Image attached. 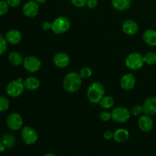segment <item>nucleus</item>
I'll list each match as a JSON object with an SVG mask.
<instances>
[{
  "label": "nucleus",
  "mask_w": 156,
  "mask_h": 156,
  "mask_svg": "<svg viewBox=\"0 0 156 156\" xmlns=\"http://www.w3.org/2000/svg\"><path fill=\"white\" fill-rule=\"evenodd\" d=\"M82 79L77 72L67 73L63 79V88L67 92L75 93L78 91L82 85Z\"/></svg>",
  "instance_id": "f257e3e1"
},
{
  "label": "nucleus",
  "mask_w": 156,
  "mask_h": 156,
  "mask_svg": "<svg viewBox=\"0 0 156 156\" xmlns=\"http://www.w3.org/2000/svg\"><path fill=\"white\" fill-rule=\"evenodd\" d=\"M105 94V87L100 82H93L87 89V97L91 103L99 104Z\"/></svg>",
  "instance_id": "f03ea898"
},
{
  "label": "nucleus",
  "mask_w": 156,
  "mask_h": 156,
  "mask_svg": "<svg viewBox=\"0 0 156 156\" xmlns=\"http://www.w3.org/2000/svg\"><path fill=\"white\" fill-rule=\"evenodd\" d=\"M24 85L22 78L11 81L7 85L5 88L6 94L11 98H18L24 93Z\"/></svg>",
  "instance_id": "7ed1b4c3"
},
{
  "label": "nucleus",
  "mask_w": 156,
  "mask_h": 156,
  "mask_svg": "<svg viewBox=\"0 0 156 156\" xmlns=\"http://www.w3.org/2000/svg\"><path fill=\"white\" fill-rule=\"evenodd\" d=\"M71 27L69 19L65 16H60L54 19L52 22L51 30L56 34H62L68 31Z\"/></svg>",
  "instance_id": "20e7f679"
},
{
  "label": "nucleus",
  "mask_w": 156,
  "mask_h": 156,
  "mask_svg": "<svg viewBox=\"0 0 156 156\" xmlns=\"http://www.w3.org/2000/svg\"><path fill=\"white\" fill-rule=\"evenodd\" d=\"M144 63L145 62L143 56L141 53H136V52L130 53L125 60L126 66L132 71H136V70L141 69L144 65Z\"/></svg>",
  "instance_id": "39448f33"
},
{
  "label": "nucleus",
  "mask_w": 156,
  "mask_h": 156,
  "mask_svg": "<svg viewBox=\"0 0 156 156\" xmlns=\"http://www.w3.org/2000/svg\"><path fill=\"white\" fill-rule=\"evenodd\" d=\"M112 120L117 123H126L131 115L130 111L125 107H117L111 111Z\"/></svg>",
  "instance_id": "423d86ee"
},
{
  "label": "nucleus",
  "mask_w": 156,
  "mask_h": 156,
  "mask_svg": "<svg viewBox=\"0 0 156 156\" xmlns=\"http://www.w3.org/2000/svg\"><path fill=\"white\" fill-rule=\"evenodd\" d=\"M23 66L24 69L30 73H37L41 67V61L35 56H27L24 59Z\"/></svg>",
  "instance_id": "0eeeda50"
},
{
  "label": "nucleus",
  "mask_w": 156,
  "mask_h": 156,
  "mask_svg": "<svg viewBox=\"0 0 156 156\" xmlns=\"http://www.w3.org/2000/svg\"><path fill=\"white\" fill-rule=\"evenodd\" d=\"M21 136L23 142L29 146L35 144L38 140V135L36 130L30 126H24L23 128L21 133Z\"/></svg>",
  "instance_id": "6e6552de"
},
{
  "label": "nucleus",
  "mask_w": 156,
  "mask_h": 156,
  "mask_svg": "<svg viewBox=\"0 0 156 156\" xmlns=\"http://www.w3.org/2000/svg\"><path fill=\"white\" fill-rule=\"evenodd\" d=\"M6 125L8 128L12 131H16L21 129L23 126V119L18 113H12L6 119Z\"/></svg>",
  "instance_id": "1a4fd4ad"
},
{
  "label": "nucleus",
  "mask_w": 156,
  "mask_h": 156,
  "mask_svg": "<svg viewBox=\"0 0 156 156\" xmlns=\"http://www.w3.org/2000/svg\"><path fill=\"white\" fill-rule=\"evenodd\" d=\"M23 14L27 18H34L39 12V4L35 0L27 2L23 6Z\"/></svg>",
  "instance_id": "9d476101"
},
{
  "label": "nucleus",
  "mask_w": 156,
  "mask_h": 156,
  "mask_svg": "<svg viewBox=\"0 0 156 156\" xmlns=\"http://www.w3.org/2000/svg\"><path fill=\"white\" fill-rule=\"evenodd\" d=\"M138 126L140 130L143 131V132H150L154 126V122L151 116L147 115V114L140 116L138 120Z\"/></svg>",
  "instance_id": "9b49d317"
},
{
  "label": "nucleus",
  "mask_w": 156,
  "mask_h": 156,
  "mask_svg": "<svg viewBox=\"0 0 156 156\" xmlns=\"http://www.w3.org/2000/svg\"><path fill=\"white\" fill-rule=\"evenodd\" d=\"M123 32L129 36H133L139 31V25L135 21L132 19H127L124 21L122 24Z\"/></svg>",
  "instance_id": "f8f14e48"
},
{
  "label": "nucleus",
  "mask_w": 156,
  "mask_h": 156,
  "mask_svg": "<svg viewBox=\"0 0 156 156\" xmlns=\"http://www.w3.org/2000/svg\"><path fill=\"white\" fill-rule=\"evenodd\" d=\"M143 112L145 114L154 116L156 114V97L151 96L145 100L143 105Z\"/></svg>",
  "instance_id": "ddd939ff"
},
{
  "label": "nucleus",
  "mask_w": 156,
  "mask_h": 156,
  "mask_svg": "<svg viewBox=\"0 0 156 156\" xmlns=\"http://www.w3.org/2000/svg\"><path fill=\"white\" fill-rule=\"evenodd\" d=\"M53 63L58 68H66L70 63V57L65 53H57L53 56Z\"/></svg>",
  "instance_id": "4468645a"
},
{
  "label": "nucleus",
  "mask_w": 156,
  "mask_h": 156,
  "mask_svg": "<svg viewBox=\"0 0 156 156\" xmlns=\"http://www.w3.org/2000/svg\"><path fill=\"white\" fill-rule=\"evenodd\" d=\"M136 85V78L132 73H127L123 76L120 80V86L123 90H131Z\"/></svg>",
  "instance_id": "2eb2a0df"
},
{
  "label": "nucleus",
  "mask_w": 156,
  "mask_h": 156,
  "mask_svg": "<svg viewBox=\"0 0 156 156\" xmlns=\"http://www.w3.org/2000/svg\"><path fill=\"white\" fill-rule=\"evenodd\" d=\"M5 38L7 41V42L10 44H19L22 39V34L21 32L16 29H12V30H9L7 33L5 34Z\"/></svg>",
  "instance_id": "dca6fc26"
},
{
  "label": "nucleus",
  "mask_w": 156,
  "mask_h": 156,
  "mask_svg": "<svg viewBox=\"0 0 156 156\" xmlns=\"http://www.w3.org/2000/svg\"><path fill=\"white\" fill-rule=\"evenodd\" d=\"M143 39L147 45L151 47L156 46V30L154 29H147L143 34Z\"/></svg>",
  "instance_id": "f3484780"
},
{
  "label": "nucleus",
  "mask_w": 156,
  "mask_h": 156,
  "mask_svg": "<svg viewBox=\"0 0 156 156\" xmlns=\"http://www.w3.org/2000/svg\"><path fill=\"white\" fill-rule=\"evenodd\" d=\"M24 85L25 89L29 91H35L41 85V82L39 79L34 76L27 77L24 80Z\"/></svg>",
  "instance_id": "a211bd4d"
},
{
  "label": "nucleus",
  "mask_w": 156,
  "mask_h": 156,
  "mask_svg": "<svg viewBox=\"0 0 156 156\" xmlns=\"http://www.w3.org/2000/svg\"><path fill=\"white\" fill-rule=\"evenodd\" d=\"M129 133L127 129H117L115 132H114V140L117 143H124L129 139Z\"/></svg>",
  "instance_id": "6ab92c4d"
},
{
  "label": "nucleus",
  "mask_w": 156,
  "mask_h": 156,
  "mask_svg": "<svg viewBox=\"0 0 156 156\" xmlns=\"http://www.w3.org/2000/svg\"><path fill=\"white\" fill-rule=\"evenodd\" d=\"M132 0H111L113 7L117 11L127 10L131 5Z\"/></svg>",
  "instance_id": "aec40b11"
},
{
  "label": "nucleus",
  "mask_w": 156,
  "mask_h": 156,
  "mask_svg": "<svg viewBox=\"0 0 156 156\" xmlns=\"http://www.w3.org/2000/svg\"><path fill=\"white\" fill-rule=\"evenodd\" d=\"M8 59L12 65L15 66H19L22 65L23 62H24L22 56L16 51L11 52L8 56Z\"/></svg>",
  "instance_id": "412c9836"
},
{
  "label": "nucleus",
  "mask_w": 156,
  "mask_h": 156,
  "mask_svg": "<svg viewBox=\"0 0 156 156\" xmlns=\"http://www.w3.org/2000/svg\"><path fill=\"white\" fill-rule=\"evenodd\" d=\"M2 143H3L6 149H11L15 144V137L11 133H6L2 138Z\"/></svg>",
  "instance_id": "4be33fe9"
},
{
  "label": "nucleus",
  "mask_w": 156,
  "mask_h": 156,
  "mask_svg": "<svg viewBox=\"0 0 156 156\" xmlns=\"http://www.w3.org/2000/svg\"><path fill=\"white\" fill-rule=\"evenodd\" d=\"M99 105L104 109H110L114 105V99L111 96H104L99 102Z\"/></svg>",
  "instance_id": "5701e85b"
},
{
  "label": "nucleus",
  "mask_w": 156,
  "mask_h": 156,
  "mask_svg": "<svg viewBox=\"0 0 156 156\" xmlns=\"http://www.w3.org/2000/svg\"><path fill=\"white\" fill-rule=\"evenodd\" d=\"M144 58L145 63L148 64V65H155L156 64V53L155 52H148L146 53L145 56H143Z\"/></svg>",
  "instance_id": "b1692460"
},
{
  "label": "nucleus",
  "mask_w": 156,
  "mask_h": 156,
  "mask_svg": "<svg viewBox=\"0 0 156 156\" xmlns=\"http://www.w3.org/2000/svg\"><path fill=\"white\" fill-rule=\"evenodd\" d=\"M79 74L82 79H87L89 77H91L92 75V70L89 67H83L79 72Z\"/></svg>",
  "instance_id": "393cba45"
},
{
  "label": "nucleus",
  "mask_w": 156,
  "mask_h": 156,
  "mask_svg": "<svg viewBox=\"0 0 156 156\" xmlns=\"http://www.w3.org/2000/svg\"><path fill=\"white\" fill-rule=\"evenodd\" d=\"M9 108V101L6 97L0 95V113L5 112Z\"/></svg>",
  "instance_id": "a878e982"
},
{
  "label": "nucleus",
  "mask_w": 156,
  "mask_h": 156,
  "mask_svg": "<svg viewBox=\"0 0 156 156\" xmlns=\"http://www.w3.org/2000/svg\"><path fill=\"white\" fill-rule=\"evenodd\" d=\"M8 42L5 40V37L0 34V56L4 54L7 50Z\"/></svg>",
  "instance_id": "bb28decb"
},
{
  "label": "nucleus",
  "mask_w": 156,
  "mask_h": 156,
  "mask_svg": "<svg viewBox=\"0 0 156 156\" xmlns=\"http://www.w3.org/2000/svg\"><path fill=\"white\" fill-rule=\"evenodd\" d=\"M9 7L5 0H0V16L5 15L9 12Z\"/></svg>",
  "instance_id": "cd10ccee"
},
{
  "label": "nucleus",
  "mask_w": 156,
  "mask_h": 156,
  "mask_svg": "<svg viewBox=\"0 0 156 156\" xmlns=\"http://www.w3.org/2000/svg\"><path fill=\"white\" fill-rule=\"evenodd\" d=\"M131 114H133V116H141V114L143 112V105H134L131 108L130 110Z\"/></svg>",
  "instance_id": "c85d7f7f"
},
{
  "label": "nucleus",
  "mask_w": 156,
  "mask_h": 156,
  "mask_svg": "<svg viewBox=\"0 0 156 156\" xmlns=\"http://www.w3.org/2000/svg\"><path fill=\"white\" fill-rule=\"evenodd\" d=\"M100 117L101 120L103 122H108L111 119H112V117H111V113L108 112V111H102L100 114Z\"/></svg>",
  "instance_id": "c756f323"
},
{
  "label": "nucleus",
  "mask_w": 156,
  "mask_h": 156,
  "mask_svg": "<svg viewBox=\"0 0 156 156\" xmlns=\"http://www.w3.org/2000/svg\"><path fill=\"white\" fill-rule=\"evenodd\" d=\"M88 0H71V2L75 7L82 8L87 5Z\"/></svg>",
  "instance_id": "7c9ffc66"
},
{
  "label": "nucleus",
  "mask_w": 156,
  "mask_h": 156,
  "mask_svg": "<svg viewBox=\"0 0 156 156\" xmlns=\"http://www.w3.org/2000/svg\"><path fill=\"white\" fill-rule=\"evenodd\" d=\"M7 2V3L9 4V5L10 7L15 8L18 7L20 4H21V0H5Z\"/></svg>",
  "instance_id": "2f4dec72"
},
{
  "label": "nucleus",
  "mask_w": 156,
  "mask_h": 156,
  "mask_svg": "<svg viewBox=\"0 0 156 156\" xmlns=\"http://www.w3.org/2000/svg\"><path fill=\"white\" fill-rule=\"evenodd\" d=\"M86 5L88 6V9H94L98 5V0H88Z\"/></svg>",
  "instance_id": "473e14b6"
},
{
  "label": "nucleus",
  "mask_w": 156,
  "mask_h": 156,
  "mask_svg": "<svg viewBox=\"0 0 156 156\" xmlns=\"http://www.w3.org/2000/svg\"><path fill=\"white\" fill-rule=\"evenodd\" d=\"M104 137H105V140H111V139L114 138V133L111 132V130L106 131V132H105V133H104Z\"/></svg>",
  "instance_id": "72a5a7b5"
},
{
  "label": "nucleus",
  "mask_w": 156,
  "mask_h": 156,
  "mask_svg": "<svg viewBox=\"0 0 156 156\" xmlns=\"http://www.w3.org/2000/svg\"><path fill=\"white\" fill-rule=\"evenodd\" d=\"M42 28L44 30H49L52 29V23L49 22V21H44L42 24Z\"/></svg>",
  "instance_id": "f704fd0d"
},
{
  "label": "nucleus",
  "mask_w": 156,
  "mask_h": 156,
  "mask_svg": "<svg viewBox=\"0 0 156 156\" xmlns=\"http://www.w3.org/2000/svg\"><path fill=\"white\" fill-rule=\"evenodd\" d=\"M5 146L3 145V143H2V142H0V154L2 153V152H4L5 151Z\"/></svg>",
  "instance_id": "c9c22d12"
},
{
  "label": "nucleus",
  "mask_w": 156,
  "mask_h": 156,
  "mask_svg": "<svg viewBox=\"0 0 156 156\" xmlns=\"http://www.w3.org/2000/svg\"><path fill=\"white\" fill-rule=\"evenodd\" d=\"M35 1H36L38 4H44V3H45L46 0H35Z\"/></svg>",
  "instance_id": "e433bc0d"
},
{
  "label": "nucleus",
  "mask_w": 156,
  "mask_h": 156,
  "mask_svg": "<svg viewBox=\"0 0 156 156\" xmlns=\"http://www.w3.org/2000/svg\"><path fill=\"white\" fill-rule=\"evenodd\" d=\"M44 156H57V155L54 153H47L46 154V155H44Z\"/></svg>",
  "instance_id": "4c0bfd02"
}]
</instances>
